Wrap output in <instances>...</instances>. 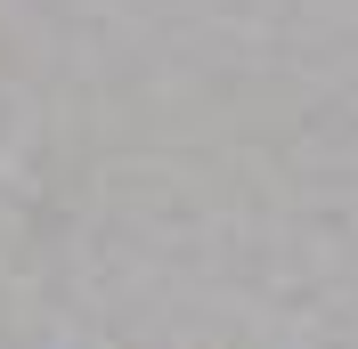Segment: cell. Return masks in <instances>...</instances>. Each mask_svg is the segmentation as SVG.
I'll return each mask as SVG.
<instances>
[]
</instances>
